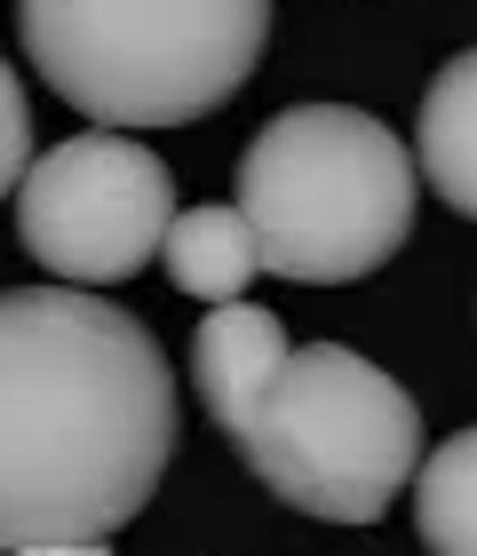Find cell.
Wrapping results in <instances>:
<instances>
[{"instance_id":"cell-7","label":"cell","mask_w":477,"mask_h":556,"mask_svg":"<svg viewBox=\"0 0 477 556\" xmlns=\"http://www.w3.org/2000/svg\"><path fill=\"white\" fill-rule=\"evenodd\" d=\"M414 167L454 215L477 223V48L438 64L414 112Z\"/></svg>"},{"instance_id":"cell-6","label":"cell","mask_w":477,"mask_h":556,"mask_svg":"<svg viewBox=\"0 0 477 556\" xmlns=\"http://www.w3.org/2000/svg\"><path fill=\"white\" fill-rule=\"evenodd\" d=\"M287 358H294L287 326L271 318V311H255V302H231V311L199 318V334H191V390H199L208 421L231 445L247 438V421L263 414V397L287 374Z\"/></svg>"},{"instance_id":"cell-5","label":"cell","mask_w":477,"mask_h":556,"mask_svg":"<svg viewBox=\"0 0 477 556\" xmlns=\"http://www.w3.org/2000/svg\"><path fill=\"white\" fill-rule=\"evenodd\" d=\"M175 231V184L167 160L136 136L88 128L40 151L16 191V239L57 287H120L152 255H167Z\"/></svg>"},{"instance_id":"cell-10","label":"cell","mask_w":477,"mask_h":556,"mask_svg":"<svg viewBox=\"0 0 477 556\" xmlns=\"http://www.w3.org/2000/svg\"><path fill=\"white\" fill-rule=\"evenodd\" d=\"M24 175H33V112H24V80L0 56V199L24 191Z\"/></svg>"},{"instance_id":"cell-3","label":"cell","mask_w":477,"mask_h":556,"mask_svg":"<svg viewBox=\"0 0 477 556\" xmlns=\"http://www.w3.org/2000/svg\"><path fill=\"white\" fill-rule=\"evenodd\" d=\"M414 151L359 104H287L239 160L231 207L263 270L294 287H350L382 270L414 231Z\"/></svg>"},{"instance_id":"cell-11","label":"cell","mask_w":477,"mask_h":556,"mask_svg":"<svg viewBox=\"0 0 477 556\" xmlns=\"http://www.w3.org/2000/svg\"><path fill=\"white\" fill-rule=\"evenodd\" d=\"M40 556H112V548H40Z\"/></svg>"},{"instance_id":"cell-4","label":"cell","mask_w":477,"mask_h":556,"mask_svg":"<svg viewBox=\"0 0 477 556\" xmlns=\"http://www.w3.org/2000/svg\"><path fill=\"white\" fill-rule=\"evenodd\" d=\"M239 462L318 525H374L422 477V406L374 358L311 342L247 421Z\"/></svg>"},{"instance_id":"cell-8","label":"cell","mask_w":477,"mask_h":556,"mask_svg":"<svg viewBox=\"0 0 477 556\" xmlns=\"http://www.w3.org/2000/svg\"><path fill=\"white\" fill-rule=\"evenodd\" d=\"M167 278L184 287L191 302H215V311H231V302H247V278L263 270L255 255V231H247L239 207H184L167 231Z\"/></svg>"},{"instance_id":"cell-2","label":"cell","mask_w":477,"mask_h":556,"mask_svg":"<svg viewBox=\"0 0 477 556\" xmlns=\"http://www.w3.org/2000/svg\"><path fill=\"white\" fill-rule=\"evenodd\" d=\"M16 40L72 112L184 128L255 80L271 0H16Z\"/></svg>"},{"instance_id":"cell-9","label":"cell","mask_w":477,"mask_h":556,"mask_svg":"<svg viewBox=\"0 0 477 556\" xmlns=\"http://www.w3.org/2000/svg\"><path fill=\"white\" fill-rule=\"evenodd\" d=\"M414 533L430 556H477V421L438 438L414 477Z\"/></svg>"},{"instance_id":"cell-1","label":"cell","mask_w":477,"mask_h":556,"mask_svg":"<svg viewBox=\"0 0 477 556\" xmlns=\"http://www.w3.org/2000/svg\"><path fill=\"white\" fill-rule=\"evenodd\" d=\"M175 453V374L136 311L0 287V556L112 548Z\"/></svg>"}]
</instances>
